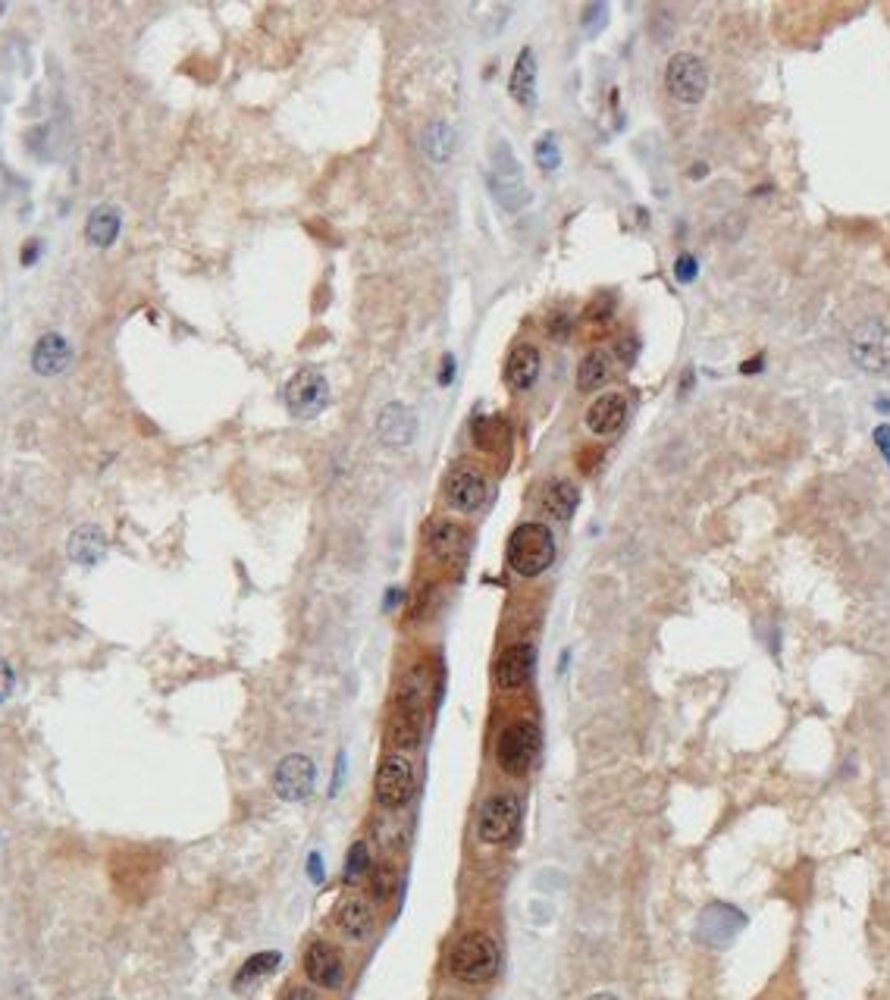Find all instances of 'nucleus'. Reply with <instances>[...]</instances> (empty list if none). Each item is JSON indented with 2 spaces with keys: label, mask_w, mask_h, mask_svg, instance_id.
I'll list each match as a JSON object with an SVG mask.
<instances>
[{
  "label": "nucleus",
  "mask_w": 890,
  "mask_h": 1000,
  "mask_svg": "<svg viewBox=\"0 0 890 1000\" xmlns=\"http://www.w3.org/2000/svg\"><path fill=\"white\" fill-rule=\"evenodd\" d=\"M555 533L543 521H524L511 530L505 543V562L518 577H540L555 562Z\"/></svg>",
  "instance_id": "nucleus-1"
},
{
  "label": "nucleus",
  "mask_w": 890,
  "mask_h": 1000,
  "mask_svg": "<svg viewBox=\"0 0 890 1000\" xmlns=\"http://www.w3.org/2000/svg\"><path fill=\"white\" fill-rule=\"evenodd\" d=\"M486 185H489V195H493L496 204L508 214H518L530 204V189H527L524 170H521L518 157H514L508 142H496L493 151H489Z\"/></svg>",
  "instance_id": "nucleus-2"
},
{
  "label": "nucleus",
  "mask_w": 890,
  "mask_h": 1000,
  "mask_svg": "<svg viewBox=\"0 0 890 1000\" xmlns=\"http://www.w3.org/2000/svg\"><path fill=\"white\" fill-rule=\"evenodd\" d=\"M417 797V772L408 753L389 750L380 765L377 778H373V800L386 812H405Z\"/></svg>",
  "instance_id": "nucleus-3"
},
{
  "label": "nucleus",
  "mask_w": 890,
  "mask_h": 1000,
  "mask_svg": "<svg viewBox=\"0 0 890 1000\" xmlns=\"http://www.w3.org/2000/svg\"><path fill=\"white\" fill-rule=\"evenodd\" d=\"M540 725L533 718H514L496 737V765L508 778H524L540 756Z\"/></svg>",
  "instance_id": "nucleus-4"
},
{
  "label": "nucleus",
  "mask_w": 890,
  "mask_h": 1000,
  "mask_svg": "<svg viewBox=\"0 0 890 1000\" xmlns=\"http://www.w3.org/2000/svg\"><path fill=\"white\" fill-rule=\"evenodd\" d=\"M449 972L464 985H483L499 972V944L486 932H467L449 953Z\"/></svg>",
  "instance_id": "nucleus-5"
},
{
  "label": "nucleus",
  "mask_w": 890,
  "mask_h": 1000,
  "mask_svg": "<svg viewBox=\"0 0 890 1000\" xmlns=\"http://www.w3.org/2000/svg\"><path fill=\"white\" fill-rule=\"evenodd\" d=\"M521 828V797L511 790H496L489 794L477 812V837L489 847L508 844Z\"/></svg>",
  "instance_id": "nucleus-6"
},
{
  "label": "nucleus",
  "mask_w": 890,
  "mask_h": 1000,
  "mask_svg": "<svg viewBox=\"0 0 890 1000\" xmlns=\"http://www.w3.org/2000/svg\"><path fill=\"white\" fill-rule=\"evenodd\" d=\"M850 358L865 374H884L890 367V327L875 317L859 320L847 336Z\"/></svg>",
  "instance_id": "nucleus-7"
},
{
  "label": "nucleus",
  "mask_w": 890,
  "mask_h": 1000,
  "mask_svg": "<svg viewBox=\"0 0 890 1000\" xmlns=\"http://www.w3.org/2000/svg\"><path fill=\"white\" fill-rule=\"evenodd\" d=\"M283 399L292 417L298 421H314V417L330 405V383L314 367H304L286 383Z\"/></svg>",
  "instance_id": "nucleus-8"
},
{
  "label": "nucleus",
  "mask_w": 890,
  "mask_h": 1000,
  "mask_svg": "<svg viewBox=\"0 0 890 1000\" xmlns=\"http://www.w3.org/2000/svg\"><path fill=\"white\" fill-rule=\"evenodd\" d=\"M665 88L674 101L699 104L709 91V69L696 54H674L665 66Z\"/></svg>",
  "instance_id": "nucleus-9"
},
{
  "label": "nucleus",
  "mask_w": 890,
  "mask_h": 1000,
  "mask_svg": "<svg viewBox=\"0 0 890 1000\" xmlns=\"http://www.w3.org/2000/svg\"><path fill=\"white\" fill-rule=\"evenodd\" d=\"M317 784V765L304 753H289L276 762L273 769V794L286 803H301L314 794Z\"/></svg>",
  "instance_id": "nucleus-10"
},
{
  "label": "nucleus",
  "mask_w": 890,
  "mask_h": 1000,
  "mask_svg": "<svg viewBox=\"0 0 890 1000\" xmlns=\"http://www.w3.org/2000/svg\"><path fill=\"white\" fill-rule=\"evenodd\" d=\"M489 499V483L480 468L474 464H458V468L445 477V502L461 515H474Z\"/></svg>",
  "instance_id": "nucleus-11"
},
{
  "label": "nucleus",
  "mask_w": 890,
  "mask_h": 1000,
  "mask_svg": "<svg viewBox=\"0 0 890 1000\" xmlns=\"http://www.w3.org/2000/svg\"><path fill=\"white\" fill-rule=\"evenodd\" d=\"M427 549L445 568H461L467 562V552H471V540H467V530L449 518H439L427 527Z\"/></svg>",
  "instance_id": "nucleus-12"
},
{
  "label": "nucleus",
  "mask_w": 890,
  "mask_h": 1000,
  "mask_svg": "<svg viewBox=\"0 0 890 1000\" xmlns=\"http://www.w3.org/2000/svg\"><path fill=\"white\" fill-rule=\"evenodd\" d=\"M533 665H536V649L527 640H518L505 646L496 665H493V681L499 690H521L530 678H533Z\"/></svg>",
  "instance_id": "nucleus-13"
},
{
  "label": "nucleus",
  "mask_w": 890,
  "mask_h": 1000,
  "mask_svg": "<svg viewBox=\"0 0 890 1000\" xmlns=\"http://www.w3.org/2000/svg\"><path fill=\"white\" fill-rule=\"evenodd\" d=\"M424 722H427V709L395 703L389 722H386V743L395 753H408L420 747V740H424Z\"/></svg>",
  "instance_id": "nucleus-14"
},
{
  "label": "nucleus",
  "mask_w": 890,
  "mask_h": 1000,
  "mask_svg": "<svg viewBox=\"0 0 890 1000\" xmlns=\"http://www.w3.org/2000/svg\"><path fill=\"white\" fill-rule=\"evenodd\" d=\"M333 925L339 928V935L348 938V941H355V944H364L370 935H373V925H377V916H373V906L367 897H358V894H348L336 903V910H333Z\"/></svg>",
  "instance_id": "nucleus-15"
},
{
  "label": "nucleus",
  "mask_w": 890,
  "mask_h": 1000,
  "mask_svg": "<svg viewBox=\"0 0 890 1000\" xmlns=\"http://www.w3.org/2000/svg\"><path fill=\"white\" fill-rule=\"evenodd\" d=\"M304 975L323 991H336L345 979L342 953L330 941H314L304 950Z\"/></svg>",
  "instance_id": "nucleus-16"
},
{
  "label": "nucleus",
  "mask_w": 890,
  "mask_h": 1000,
  "mask_svg": "<svg viewBox=\"0 0 890 1000\" xmlns=\"http://www.w3.org/2000/svg\"><path fill=\"white\" fill-rule=\"evenodd\" d=\"M417 433V417L408 405L402 402H389L380 417H377V436L383 439L386 446L392 449H405L411 446V439Z\"/></svg>",
  "instance_id": "nucleus-17"
},
{
  "label": "nucleus",
  "mask_w": 890,
  "mask_h": 1000,
  "mask_svg": "<svg viewBox=\"0 0 890 1000\" xmlns=\"http://www.w3.org/2000/svg\"><path fill=\"white\" fill-rule=\"evenodd\" d=\"M624 421H627V399L621 392L599 395V399L587 408V417H583V424H587L593 436H612L624 427Z\"/></svg>",
  "instance_id": "nucleus-18"
},
{
  "label": "nucleus",
  "mask_w": 890,
  "mask_h": 1000,
  "mask_svg": "<svg viewBox=\"0 0 890 1000\" xmlns=\"http://www.w3.org/2000/svg\"><path fill=\"white\" fill-rule=\"evenodd\" d=\"M540 348L530 345V342H521V345H514L511 348V355L505 361V383L508 389L514 392H527L533 389V383L540 380Z\"/></svg>",
  "instance_id": "nucleus-19"
},
{
  "label": "nucleus",
  "mask_w": 890,
  "mask_h": 1000,
  "mask_svg": "<svg viewBox=\"0 0 890 1000\" xmlns=\"http://www.w3.org/2000/svg\"><path fill=\"white\" fill-rule=\"evenodd\" d=\"M73 361V348L60 333H44L32 348V370L38 377H57Z\"/></svg>",
  "instance_id": "nucleus-20"
},
{
  "label": "nucleus",
  "mask_w": 890,
  "mask_h": 1000,
  "mask_svg": "<svg viewBox=\"0 0 890 1000\" xmlns=\"http://www.w3.org/2000/svg\"><path fill=\"white\" fill-rule=\"evenodd\" d=\"M66 552H69V558H73V562L82 565V568L98 565L101 558L107 555V537H104V530L95 527V524H85V527L73 530V537H69V543H66Z\"/></svg>",
  "instance_id": "nucleus-21"
},
{
  "label": "nucleus",
  "mask_w": 890,
  "mask_h": 1000,
  "mask_svg": "<svg viewBox=\"0 0 890 1000\" xmlns=\"http://www.w3.org/2000/svg\"><path fill=\"white\" fill-rule=\"evenodd\" d=\"M508 91H511L514 104H521L524 110L536 107V54H533V48H524L518 54V60H514Z\"/></svg>",
  "instance_id": "nucleus-22"
},
{
  "label": "nucleus",
  "mask_w": 890,
  "mask_h": 1000,
  "mask_svg": "<svg viewBox=\"0 0 890 1000\" xmlns=\"http://www.w3.org/2000/svg\"><path fill=\"white\" fill-rule=\"evenodd\" d=\"M433 690H436V674L430 671L427 662H417V665H411V668L405 671L402 684H398L395 703L427 709V700H430V693H433Z\"/></svg>",
  "instance_id": "nucleus-23"
},
{
  "label": "nucleus",
  "mask_w": 890,
  "mask_h": 1000,
  "mask_svg": "<svg viewBox=\"0 0 890 1000\" xmlns=\"http://www.w3.org/2000/svg\"><path fill=\"white\" fill-rule=\"evenodd\" d=\"M580 505V490H577V483L568 480V477H555L549 486H546V493H543V511L552 518V521H571L574 518V511Z\"/></svg>",
  "instance_id": "nucleus-24"
},
{
  "label": "nucleus",
  "mask_w": 890,
  "mask_h": 1000,
  "mask_svg": "<svg viewBox=\"0 0 890 1000\" xmlns=\"http://www.w3.org/2000/svg\"><path fill=\"white\" fill-rule=\"evenodd\" d=\"M120 229H123L120 211H116L113 204H101V207H95V211L88 214L85 239L95 245V248H110L116 242V236H120Z\"/></svg>",
  "instance_id": "nucleus-25"
},
{
  "label": "nucleus",
  "mask_w": 890,
  "mask_h": 1000,
  "mask_svg": "<svg viewBox=\"0 0 890 1000\" xmlns=\"http://www.w3.org/2000/svg\"><path fill=\"white\" fill-rule=\"evenodd\" d=\"M424 154L433 160V164H445V160H452L455 154V129L449 123H442V120H433L427 129H424Z\"/></svg>",
  "instance_id": "nucleus-26"
},
{
  "label": "nucleus",
  "mask_w": 890,
  "mask_h": 1000,
  "mask_svg": "<svg viewBox=\"0 0 890 1000\" xmlns=\"http://www.w3.org/2000/svg\"><path fill=\"white\" fill-rule=\"evenodd\" d=\"M608 380V355L602 348H593L590 355H583L580 367H577V389L580 392H596L599 386H605Z\"/></svg>",
  "instance_id": "nucleus-27"
},
{
  "label": "nucleus",
  "mask_w": 890,
  "mask_h": 1000,
  "mask_svg": "<svg viewBox=\"0 0 890 1000\" xmlns=\"http://www.w3.org/2000/svg\"><path fill=\"white\" fill-rule=\"evenodd\" d=\"M471 439H474L477 449L493 452L508 439V427H505L502 417H477V421L471 424Z\"/></svg>",
  "instance_id": "nucleus-28"
},
{
  "label": "nucleus",
  "mask_w": 890,
  "mask_h": 1000,
  "mask_svg": "<svg viewBox=\"0 0 890 1000\" xmlns=\"http://www.w3.org/2000/svg\"><path fill=\"white\" fill-rule=\"evenodd\" d=\"M279 960H283V957H279L276 950L254 953V957H248L245 966L236 972V988H245V985H251V982H257V979H264V975H270V972L279 966Z\"/></svg>",
  "instance_id": "nucleus-29"
},
{
  "label": "nucleus",
  "mask_w": 890,
  "mask_h": 1000,
  "mask_svg": "<svg viewBox=\"0 0 890 1000\" xmlns=\"http://www.w3.org/2000/svg\"><path fill=\"white\" fill-rule=\"evenodd\" d=\"M370 847L367 841H355L348 847V856H345V866H342V878H345V885H358L361 878L370 875Z\"/></svg>",
  "instance_id": "nucleus-30"
},
{
  "label": "nucleus",
  "mask_w": 890,
  "mask_h": 1000,
  "mask_svg": "<svg viewBox=\"0 0 890 1000\" xmlns=\"http://www.w3.org/2000/svg\"><path fill=\"white\" fill-rule=\"evenodd\" d=\"M373 831H377V841H380L386 850H395V847H405L408 834H411V825L405 822V816H398V812H392V816L380 819Z\"/></svg>",
  "instance_id": "nucleus-31"
},
{
  "label": "nucleus",
  "mask_w": 890,
  "mask_h": 1000,
  "mask_svg": "<svg viewBox=\"0 0 890 1000\" xmlns=\"http://www.w3.org/2000/svg\"><path fill=\"white\" fill-rule=\"evenodd\" d=\"M395 885H398V869L392 863H380L370 869V897L377 903L389 900L395 894Z\"/></svg>",
  "instance_id": "nucleus-32"
},
{
  "label": "nucleus",
  "mask_w": 890,
  "mask_h": 1000,
  "mask_svg": "<svg viewBox=\"0 0 890 1000\" xmlns=\"http://www.w3.org/2000/svg\"><path fill=\"white\" fill-rule=\"evenodd\" d=\"M533 157H536V167H540L543 173H555L561 167V151H558V138L552 132L540 135L536 138V148H533Z\"/></svg>",
  "instance_id": "nucleus-33"
},
{
  "label": "nucleus",
  "mask_w": 890,
  "mask_h": 1000,
  "mask_svg": "<svg viewBox=\"0 0 890 1000\" xmlns=\"http://www.w3.org/2000/svg\"><path fill=\"white\" fill-rule=\"evenodd\" d=\"M436 587L433 584H424V587H420L417 593H414V599H411V609H408V618L411 621H427L430 615H433V609H436Z\"/></svg>",
  "instance_id": "nucleus-34"
},
{
  "label": "nucleus",
  "mask_w": 890,
  "mask_h": 1000,
  "mask_svg": "<svg viewBox=\"0 0 890 1000\" xmlns=\"http://www.w3.org/2000/svg\"><path fill=\"white\" fill-rule=\"evenodd\" d=\"M608 22V4H587L583 7V35L596 38Z\"/></svg>",
  "instance_id": "nucleus-35"
},
{
  "label": "nucleus",
  "mask_w": 890,
  "mask_h": 1000,
  "mask_svg": "<svg viewBox=\"0 0 890 1000\" xmlns=\"http://www.w3.org/2000/svg\"><path fill=\"white\" fill-rule=\"evenodd\" d=\"M612 314H615V298H612V295L596 298L593 305L587 308V320H590V323H605Z\"/></svg>",
  "instance_id": "nucleus-36"
},
{
  "label": "nucleus",
  "mask_w": 890,
  "mask_h": 1000,
  "mask_svg": "<svg viewBox=\"0 0 890 1000\" xmlns=\"http://www.w3.org/2000/svg\"><path fill=\"white\" fill-rule=\"evenodd\" d=\"M699 273V264L693 254H681V258L674 261V276H677V283H693Z\"/></svg>",
  "instance_id": "nucleus-37"
},
{
  "label": "nucleus",
  "mask_w": 890,
  "mask_h": 1000,
  "mask_svg": "<svg viewBox=\"0 0 890 1000\" xmlns=\"http://www.w3.org/2000/svg\"><path fill=\"white\" fill-rule=\"evenodd\" d=\"M571 327H574V323H571V317L568 314H552V320L546 323V333H549V339H568L571 336Z\"/></svg>",
  "instance_id": "nucleus-38"
},
{
  "label": "nucleus",
  "mask_w": 890,
  "mask_h": 1000,
  "mask_svg": "<svg viewBox=\"0 0 890 1000\" xmlns=\"http://www.w3.org/2000/svg\"><path fill=\"white\" fill-rule=\"evenodd\" d=\"M16 690V671L0 659V703H7Z\"/></svg>",
  "instance_id": "nucleus-39"
},
{
  "label": "nucleus",
  "mask_w": 890,
  "mask_h": 1000,
  "mask_svg": "<svg viewBox=\"0 0 890 1000\" xmlns=\"http://www.w3.org/2000/svg\"><path fill=\"white\" fill-rule=\"evenodd\" d=\"M615 348H618V361L621 364H634L637 361V348H640L637 339H621Z\"/></svg>",
  "instance_id": "nucleus-40"
},
{
  "label": "nucleus",
  "mask_w": 890,
  "mask_h": 1000,
  "mask_svg": "<svg viewBox=\"0 0 890 1000\" xmlns=\"http://www.w3.org/2000/svg\"><path fill=\"white\" fill-rule=\"evenodd\" d=\"M439 383H442V386H452V383H455V355H445V358H442Z\"/></svg>",
  "instance_id": "nucleus-41"
},
{
  "label": "nucleus",
  "mask_w": 890,
  "mask_h": 1000,
  "mask_svg": "<svg viewBox=\"0 0 890 1000\" xmlns=\"http://www.w3.org/2000/svg\"><path fill=\"white\" fill-rule=\"evenodd\" d=\"M283 1000H317V994H314L311 988H304V985H295V988L286 991Z\"/></svg>",
  "instance_id": "nucleus-42"
},
{
  "label": "nucleus",
  "mask_w": 890,
  "mask_h": 1000,
  "mask_svg": "<svg viewBox=\"0 0 890 1000\" xmlns=\"http://www.w3.org/2000/svg\"><path fill=\"white\" fill-rule=\"evenodd\" d=\"M875 443L881 446V452H884V455H887V461H890V427H887V424L875 430Z\"/></svg>",
  "instance_id": "nucleus-43"
},
{
  "label": "nucleus",
  "mask_w": 890,
  "mask_h": 1000,
  "mask_svg": "<svg viewBox=\"0 0 890 1000\" xmlns=\"http://www.w3.org/2000/svg\"><path fill=\"white\" fill-rule=\"evenodd\" d=\"M308 869H311V878H314V881H323V856H320V853H311Z\"/></svg>",
  "instance_id": "nucleus-44"
},
{
  "label": "nucleus",
  "mask_w": 890,
  "mask_h": 1000,
  "mask_svg": "<svg viewBox=\"0 0 890 1000\" xmlns=\"http://www.w3.org/2000/svg\"><path fill=\"white\" fill-rule=\"evenodd\" d=\"M756 370H762V358H753V361H743L740 364V374H756Z\"/></svg>",
  "instance_id": "nucleus-45"
},
{
  "label": "nucleus",
  "mask_w": 890,
  "mask_h": 1000,
  "mask_svg": "<svg viewBox=\"0 0 890 1000\" xmlns=\"http://www.w3.org/2000/svg\"><path fill=\"white\" fill-rule=\"evenodd\" d=\"M35 248H38V242H29V245H26V254H22V264H29V261H35V254H38Z\"/></svg>",
  "instance_id": "nucleus-46"
},
{
  "label": "nucleus",
  "mask_w": 890,
  "mask_h": 1000,
  "mask_svg": "<svg viewBox=\"0 0 890 1000\" xmlns=\"http://www.w3.org/2000/svg\"><path fill=\"white\" fill-rule=\"evenodd\" d=\"M587 1000H621V997L612 994V991H599V994H593V997H587Z\"/></svg>",
  "instance_id": "nucleus-47"
},
{
  "label": "nucleus",
  "mask_w": 890,
  "mask_h": 1000,
  "mask_svg": "<svg viewBox=\"0 0 890 1000\" xmlns=\"http://www.w3.org/2000/svg\"><path fill=\"white\" fill-rule=\"evenodd\" d=\"M690 176H693V179H702V176H706V167H702V164H699V167H693V170H690Z\"/></svg>",
  "instance_id": "nucleus-48"
}]
</instances>
